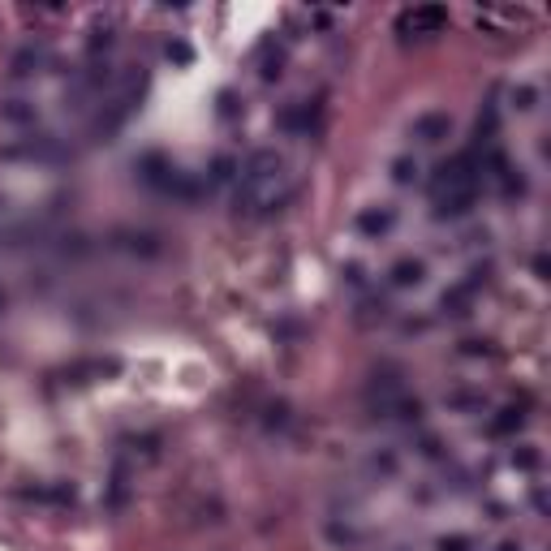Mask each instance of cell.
I'll return each instance as SVG.
<instances>
[{
	"label": "cell",
	"instance_id": "6da1fadb",
	"mask_svg": "<svg viewBox=\"0 0 551 551\" xmlns=\"http://www.w3.org/2000/svg\"><path fill=\"white\" fill-rule=\"evenodd\" d=\"M478 181H483V160L478 156H453L448 164L435 168L431 177V194H435V220H461L474 198H478Z\"/></svg>",
	"mask_w": 551,
	"mask_h": 551
},
{
	"label": "cell",
	"instance_id": "7a4b0ae2",
	"mask_svg": "<svg viewBox=\"0 0 551 551\" xmlns=\"http://www.w3.org/2000/svg\"><path fill=\"white\" fill-rule=\"evenodd\" d=\"M285 198H289V177L285 172H271V177H241L233 207H237V216H267V211L280 207Z\"/></svg>",
	"mask_w": 551,
	"mask_h": 551
},
{
	"label": "cell",
	"instance_id": "3957f363",
	"mask_svg": "<svg viewBox=\"0 0 551 551\" xmlns=\"http://www.w3.org/2000/svg\"><path fill=\"white\" fill-rule=\"evenodd\" d=\"M396 27H400V35H435V31L448 27V9H439V5H418L409 13H400Z\"/></svg>",
	"mask_w": 551,
	"mask_h": 551
},
{
	"label": "cell",
	"instance_id": "277c9868",
	"mask_svg": "<svg viewBox=\"0 0 551 551\" xmlns=\"http://www.w3.org/2000/svg\"><path fill=\"white\" fill-rule=\"evenodd\" d=\"M271 172H285V156L276 146H259L250 151L246 164H241V177H271Z\"/></svg>",
	"mask_w": 551,
	"mask_h": 551
},
{
	"label": "cell",
	"instance_id": "5b68a950",
	"mask_svg": "<svg viewBox=\"0 0 551 551\" xmlns=\"http://www.w3.org/2000/svg\"><path fill=\"white\" fill-rule=\"evenodd\" d=\"M448 134H453V116L448 112H422L414 121V138L418 142H444Z\"/></svg>",
	"mask_w": 551,
	"mask_h": 551
},
{
	"label": "cell",
	"instance_id": "8992f818",
	"mask_svg": "<svg viewBox=\"0 0 551 551\" xmlns=\"http://www.w3.org/2000/svg\"><path fill=\"white\" fill-rule=\"evenodd\" d=\"M396 224V216H392V207H370V211H362L358 216V233H366V237H384L388 229Z\"/></svg>",
	"mask_w": 551,
	"mask_h": 551
},
{
	"label": "cell",
	"instance_id": "52a82bcc",
	"mask_svg": "<svg viewBox=\"0 0 551 551\" xmlns=\"http://www.w3.org/2000/svg\"><path fill=\"white\" fill-rule=\"evenodd\" d=\"M422 276H427V267H422L418 259H400V263H392L388 280H392L396 289H409V285H422Z\"/></svg>",
	"mask_w": 551,
	"mask_h": 551
},
{
	"label": "cell",
	"instance_id": "ba28073f",
	"mask_svg": "<svg viewBox=\"0 0 551 551\" xmlns=\"http://www.w3.org/2000/svg\"><path fill=\"white\" fill-rule=\"evenodd\" d=\"M0 121L5 125H31L35 121V104L31 99H5V104H0Z\"/></svg>",
	"mask_w": 551,
	"mask_h": 551
},
{
	"label": "cell",
	"instance_id": "9c48e42d",
	"mask_svg": "<svg viewBox=\"0 0 551 551\" xmlns=\"http://www.w3.org/2000/svg\"><path fill=\"white\" fill-rule=\"evenodd\" d=\"M310 121H315L310 104H293V108H285V112H280V125H285V130H293V134L310 130Z\"/></svg>",
	"mask_w": 551,
	"mask_h": 551
},
{
	"label": "cell",
	"instance_id": "30bf717a",
	"mask_svg": "<svg viewBox=\"0 0 551 551\" xmlns=\"http://www.w3.org/2000/svg\"><path fill=\"white\" fill-rule=\"evenodd\" d=\"M525 427V414L521 409H499L495 418H491V435H513V431H521Z\"/></svg>",
	"mask_w": 551,
	"mask_h": 551
},
{
	"label": "cell",
	"instance_id": "8fae6325",
	"mask_svg": "<svg viewBox=\"0 0 551 551\" xmlns=\"http://www.w3.org/2000/svg\"><path fill=\"white\" fill-rule=\"evenodd\" d=\"M39 61H43L39 47H22V52L13 56V65H9V73H13V78H27V73H35V69H39Z\"/></svg>",
	"mask_w": 551,
	"mask_h": 551
},
{
	"label": "cell",
	"instance_id": "7c38bea8",
	"mask_svg": "<svg viewBox=\"0 0 551 551\" xmlns=\"http://www.w3.org/2000/svg\"><path fill=\"white\" fill-rule=\"evenodd\" d=\"M469 293H474V285H457V289H448V293H444V310L465 315V306H469Z\"/></svg>",
	"mask_w": 551,
	"mask_h": 551
},
{
	"label": "cell",
	"instance_id": "4fadbf2b",
	"mask_svg": "<svg viewBox=\"0 0 551 551\" xmlns=\"http://www.w3.org/2000/svg\"><path fill=\"white\" fill-rule=\"evenodd\" d=\"M392 181H396V186H414V181H418V160L400 156V160L392 164Z\"/></svg>",
	"mask_w": 551,
	"mask_h": 551
},
{
	"label": "cell",
	"instance_id": "5bb4252c",
	"mask_svg": "<svg viewBox=\"0 0 551 551\" xmlns=\"http://www.w3.org/2000/svg\"><path fill=\"white\" fill-rule=\"evenodd\" d=\"M233 177H237V160H233V156H220V160L211 164V181L224 186V181H233Z\"/></svg>",
	"mask_w": 551,
	"mask_h": 551
},
{
	"label": "cell",
	"instance_id": "9a60e30c",
	"mask_svg": "<svg viewBox=\"0 0 551 551\" xmlns=\"http://www.w3.org/2000/svg\"><path fill=\"white\" fill-rule=\"evenodd\" d=\"M513 104H517L521 112H530V108L538 104V91H534V86H517V91H513Z\"/></svg>",
	"mask_w": 551,
	"mask_h": 551
},
{
	"label": "cell",
	"instance_id": "2e32d148",
	"mask_svg": "<svg viewBox=\"0 0 551 551\" xmlns=\"http://www.w3.org/2000/svg\"><path fill=\"white\" fill-rule=\"evenodd\" d=\"M448 405H453V409H483L487 400H483V396H465V392H453V396H448Z\"/></svg>",
	"mask_w": 551,
	"mask_h": 551
},
{
	"label": "cell",
	"instance_id": "e0dca14e",
	"mask_svg": "<svg viewBox=\"0 0 551 551\" xmlns=\"http://www.w3.org/2000/svg\"><path fill=\"white\" fill-rule=\"evenodd\" d=\"M168 61H177V65H190V61H194V52H190V43H181V39H172V43H168Z\"/></svg>",
	"mask_w": 551,
	"mask_h": 551
},
{
	"label": "cell",
	"instance_id": "ac0fdd59",
	"mask_svg": "<svg viewBox=\"0 0 551 551\" xmlns=\"http://www.w3.org/2000/svg\"><path fill=\"white\" fill-rule=\"evenodd\" d=\"M513 465L517 469H534L538 465V453H534V448H521V453H513Z\"/></svg>",
	"mask_w": 551,
	"mask_h": 551
},
{
	"label": "cell",
	"instance_id": "d6986e66",
	"mask_svg": "<svg viewBox=\"0 0 551 551\" xmlns=\"http://www.w3.org/2000/svg\"><path fill=\"white\" fill-rule=\"evenodd\" d=\"M233 112H237V99L224 91V95H220V116H233Z\"/></svg>",
	"mask_w": 551,
	"mask_h": 551
},
{
	"label": "cell",
	"instance_id": "ffe728a7",
	"mask_svg": "<svg viewBox=\"0 0 551 551\" xmlns=\"http://www.w3.org/2000/svg\"><path fill=\"white\" fill-rule=\"evenodd\" d=\"M439 551H469L465 538H439Z\"/></svg>",
	"mask_w": 551,
	"mask_h": 551
},
{
	"label": "cell",
	"instance_id": "44dd1931",
	"mask_svg": "<svg viewBox=\"0 0 551 551\" xmlns=\"http://www.w3.org/2000/svg\"><path fill=\"white\" fill-rule=\"evenodd\" d=\"M499 551H521V547H517V543H504V547H499Z\"/></svg>",
	"mask_w": 551,
	"mask_h": 551
},
{
	"label": "cell",
	"instance_id": "7402d4cb",
	"mask_svg": "<svg viewBox=\"0 0 551 551\" xmlns=\"http://www.w3.org/2000/svg\"><path fill=\"white\" fill-rule=\"evenodd\" d=\"M0 306H5V297H0Z\"/></svg>",
	"mask_w": 551,
	"mask_h": 551
}]
</instances>
